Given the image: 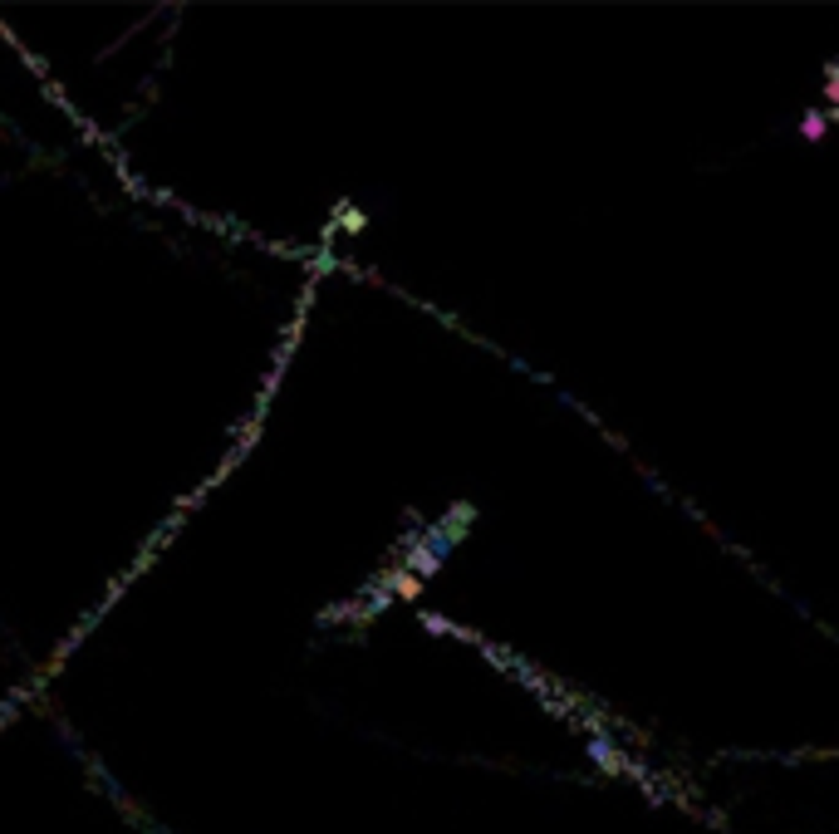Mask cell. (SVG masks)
I'll return each instance as SVG.
<instances>
[{"label":"cell","mask_w":839,"mask_h":834,"mask_svg":"<svg viewBox=\"0 0 839 834\" xmlns=\"http://www.w3.org/2000/svg\"><path fill=\"white\" fill-rule=\"evenodd\" d=\"M800 128H805V138H820V133H825V118H820V113H810Z\"/></svg>","instance_id":"cell-1"}]
</instances>
